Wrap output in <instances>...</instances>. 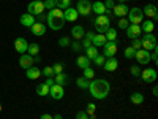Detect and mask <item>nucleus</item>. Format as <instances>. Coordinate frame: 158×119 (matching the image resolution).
Segmentation results:
<instances>
[{"mask_svg":"<svg viewBox=\"0 0 158 119\" xmlns=\"http://www.w3.org/2000/svg\"><path fill=\"white\" fill-rule=\"evenodd\" d=\"M109 90H111V86L106 79H92L89 83V92L94 99H98V100H103L109 95Z\"/></svg>","mask_w":158,"mask_h":119,"instance_id":"1","label":"nucleus"},{"mask_svg":"<svg viewBox=\"0 0 158 119\" xmlns=\"http://www.w3.org/2000/svg\"><path fill=\"white\" fill-rule=\"evenodd\" d=\"M48 25H49L52 30H60L63 25H65L63 10H60V8L49 10V13H48Z\"/></svg>","mask_w":158,"mask_h":119,"instance_id":"2","label":"nucleus"},{"mask_svg":"<svg viewBox=\"0 0 158 119\" xmlns=\"http://www.w3.org/2000/svg\"><path fill=\"white\" fill-rule=\"evenodd\" d=\"M94 25H95V29L98 30V33H106V30L111 27V19L106 15H100L94 21Z\"/></svg>","mask_w":158,"mask_h":119,"instance_id":"3","label":"nucleus"},{"mask_svg":"<svg viewBox=\"0 0 158 119\" xmlns=\"http://www.w3.org/2000/svg\"><path fill=\"white\" fill-rule=\"evenodd\" d=\"M155 48H158L156 46V38H155V35H152V33H146L142 38H141V49H146V51H153Z\"/></svg>","mask_w":158,"mask_h":119,"instance_id":"4","label":"nucleus"},{"mask_svg":"<svg viewBox=\"0 0 158 119\" xmlns=\"http://www.w3.org/2000/svg\"><path fill=\"white\" fill-rule=\"evenodd\" d=\"M142 21H144V13H142L141 8L135 7V8H130V10H128V22L139 25Z\"/></svg>","mask_w":158,"mask_h":119,"instance_id":"5","label":"nucleus"},{"mask_svg":"<svg viewBox=\"0 0 158 119\" xmlns=\"http://www.w3.org/2000/svg\"><path fill=\"white\" fill-rule=\"evenodd\" d=\"M27 13L32 16H40L44 13V5H43V0H33V2L29 3L27 7Z\"/></svg>","mask_w":158,"mask_h":119,"instance_id":"6","label":"nucleus"},{"mask_svg":"<svg viewBox=\"0 0 158 119\" xmlns=\"http://www.w3.org/2000/svg\"><path fill=\"white\" fill-rule=\"evenodd\" d=\"M76 10L81 16H89L92 13V2L90 0H77Z\"/></svg>","mask_w":158,"mask_h":119,"instance_id":"7","label":"nucleus"},{"mask_svg":"<svg viewBox=\"0 0 158 119\" xmlns=\"http://www.w3.org/2000/svg\"><path fill=\"white\" fill-rule=\"evenodd\" d=\"M117 52V42H106L103 45V56L104 57H114Z\"/></svg>","mask_w":158,"mask_h":119,"instance_id":"8","label":"nucleus"},{"mask_svg":"<svg viewBox=\"0 0 158 119\" xmlns=\"http://www.w3.org/2000/svg\"><path fill=\"white\" fill-rule=\"evenodd\" d=\"M49 95L54 99V100H60V99H63V95H65V89H63V86H60V84H52V86L49 87Z\"/></svg>","mask_w":158,"mask_h":119,"instance_id":"9","label":"nucleus"},{"mask_svg":"<svg viewBox=\"0 0 158 119\" xmlns=\"http://www.w3.org/2000/svg\"><path fill=\"white\" fill-rule=\"evenodd\" d=\"M142 13H144V16H147L149 19H153V21L158 19V11H156V7L153 3H147L142 8Z\"/></svg>","mask_w":158,"mask_h":119,"instance_id":"10","label":"nucleus"},{"mask_svg":"<svg viewBox=\"0 0 158 119\" xmlns=\"http://www.w3.org/2000/svg\"><path fill=\"white\" fill-rule=\"evenodd\" d=\"M33 64H35V59L32 56H29L27 52H25V54H21V59H19V67L21 68L27 70V68L33 67Z\"/></svg>","mask_w":158,"mask_h":119,"instance_id":"11","label":"nucleus"},{"mask_svg":"<svg viewBox=\"0 0 158 119\" xmlns=\"http://www.w3.org/2000/svg\"><path fill=\"white\" fill-rule=\"evenodd\" d=\"M77 16H79V13L73 7H68L67 10H63V19L67 21V22H74L77 19Z\"/></svg>","mask_w":158,"mask_h":119,"instance_id":"12","label":"nucleus"},{"mask_svg":"<svg viewBox=\"0 0 158 119\" xmlns=\"http://www.w3.org/2000/svg\"><path fill=\"white\" fill-rule=\"evenodd\" d=\"M27 48H29V43H27V40L19 37L15 40V49L19 52V54H25L27 52Z\"/></svg>","mask_w":158,"mask_h":119,"instance_id":"13","label":"nucleus"},{"mask_svg":"<svg viewBox=\"0 0 158 119\" xmlns=\"http://www.w3.org/2000/svg\"><path fill=\"white\" fill-rule=\"evenodd\" d=\"M135 57H136V60H138L139 64L146 65V64H149V62H150V52H149V51H146V49H138Z\"/></svg>","mask_w":158,"mask_h":119,"instance_id":"14","label":"nucleus"},{"mask_svg":"<svg viewBox=\"0 0 158 119\" xmlns=\"http://www.w3.org/2000/svg\"><path fill=\"white\" fill-rule=\"evenodd\" d=\"M139 76H141L146 83H153L155 79H156V70H155V68H146L144 72H141Z\"/></svg>","mask_w":158,"mask_h":119,"instance_id":"15","label":"nucleus"},{"mask_svg":"<svg viewBox=\"0 0 158 119\" xmlns=\"http://www.w3.org/2000/svg\"><path fill=\"white\" fill-rule=\"evenodd\" d=\"M125 30H127V37L131 38V40H133V38H139V35L142 33L141 27H139V25H136V24H130Z\"/></svg>","mask_w":158,"mask_h":119,"instance_id":"16","label":"nucleus"},{"mask_svg":"<svg viewBox=\"0 0 158 119\" xmlns=\"http://www.w3.org/2000/svg\"><path fill=\"white\" fill-rule=\"evenodd\" d=\"M117 67H118V60L115 59V56L114 57H108L106 60H104V64H103V68L106 72H114V70H117Z\"/></svg>","mask_w":158,"mask_h":119,"instance_id":"17","label":"nucleus"},{"mask_svg":"<svg viewBox=\"0 0 158 119\" xmlns=\"http://www.w3.org/2000/svg\"><path fill=\"white\" fill-rule=\"evenodd\" d=\"M114 15L115 16H118V18H125L127 15H128V7L125 5V3H117V5H114Z\"/></svg>","mask_w":158,"mask_h":119,"instance_id":"18","label":"nucleus"},{"mask_svg":"<svg viewBox=\"0 0 158 119\" xmlns=\"http://www.w3.org/2000/svg\"><path fill=\"white\" fill-rule=\"evenodd\" d=\"M30 30H32V33L36 35V37H43V35L46 33V25H44L43 22H35L32 27H30Z\"/></svg>","mask_w":158,"mask_h":119,"instance_id":"19","label":"nucleus"},{"mask_svg":"<svg viewBox=\"0 0 158 119\" xmlns=\"http://www.w3.org/2000/svg\"><path fill=\"white\" fill-rule=\"evenodd\" d=\"M108 40L106 37H104V33H95L94 38H92V46H95V48H103V45L106 43Z\"/></svg>","mask_w":158,"mask_h":119,"instance_id":"20","label":"nucleus"},{"mask_svg":"<svg viewBox=\"0 0 158 119\" xmlns=\"http://www.w3.org/2000/svg\"><path fill=\"white\" fill-rule=\"evenodd\" d=\"M139 27H141L142 33H152V32H153V29H155V22H153V21H150V19L142 21V22L139 24Z\"/></svg>","mask_w":158,"mask_h":119,"instance_id":"21","label":"nucleus"},{"mask_svg":"<svg viewBox=\"0 0 158 119\" xmlns=\"http://www.w3.org/2000/svg\"><path fill=\"white\" fill-rule=\"evenodd\" d=\"M92 13H95L97 16H100V15H104V13H106V8H104V3H103V2H100V0L94 2V3H92Z\"/></svg>","mask_w":158,"mask_h":119,"instance_id":"22","label":"nucleus"},{"mask_svg":"<svg viewBox=\"0 0 158 119\" xmlns=\"http://www.w3.org/2000/svg\"><path fill=\"white\" fill-rule=\"evenodd\" d=\"M19 21H21V24L24 25V27H32V25L36 22V21H35V16L29 15V13H25V15H22Z\"/></svg>","mask_w":158,"mask_h":119,"instance_id":"23","label":"nucleus"},{"mask_svg":"<svg viewBox=\"0 0 158 119\" xmlns=\"http://www.w3.org/2000/svg\"><path fill=\"white\" fill-rule=\"evenodd\" d=\"M71 35H73V38L76 40H82L84 38V35H85V32H84V27L82 25H74V27L71 29Z\"/></svg>","mask_w":158,"mask_h":119,"instance_id":"24","label":"nucleus"},{"mask_svg":"<svg viewBox=\"0 0 158 119\" xmlns=\"http://www.w3.org/2000/svg\"><path fill=\"white\" fill-rule=\"evenodd\" d=\"M25 76H27L29 79H38L40 76H41V70L36 68V67H30V68H27Z\"/></svg>","mask_w":158,"mask_h":119,"instance_id":"25","label":"nucleus"},{"mask_svg":"<svg viewBox=\"0 0 158 119\" xmlns=\"http://www.w3.org/2000/svg\"><path fill=\"white\" fill-rule=\"evenodd\" d=\"M76 65L81 70H84V68H87V67H90V60L85 57V56H79L77 57V60H76Z\"/></svg>","mask_w":158,"mask_h":119,"instance_id":"26","label":"nucleus"},{"mask_svg":"<svg viewBox=\"0 0 158 119\" xmlns=\"http://www.w3.org/2000/svg\"><path fill=\"white\" fill-rule=\"evenodd\" d=\"M67 81H68V76L65 75L63 72H62V73H57V75H54V83H56V84L65 86V84H67Z\"/></svg>","mask_w":158,"mask_h":119,"instance_id":"27","label":"nucleus"},{"mask_svg":"<svg viewBox=\"0 0 158 119\" xmlns=\"http://www.w3.org/2000/svg\"><path fill=\"white\" fill-rule=\"evenodd\" d=\"M98 56V48H95V46H90V48H87L85 49V57L92 62L95 57Z\"/></svg>","mask_w":158,"mask_h":119,"instance_id":"28","label":"nucleus"},{"mask_svg":"<svg viewBox=\"0 0 158 119\" xmlns=\"http://www.w3.org/2000/svg\"><path fill=\"white\" fill-rule=\"evenodd\" d=\"M130 99H131V103L133 105H142L144 103V95L141 94V92H133Z\"/></svg>","mask_w":158,"mask_h":119,"instance_id":"29","label":"nucleus"},{"mask_svg":"<svg viewBox=\"0 0 158 119\" xmlns=\"http://www.w3.org/2000/svg\"><path fill=\"white\" fill-rule=\"evenodd\" d=\"M36 94H38V95H41V97L48 95V94H49V86H48L46 83L38 84V86H36Z\"/></svg>","mask_w":158,"mask_h":119,"instance_id":"30","label":"nucleus"},{"mask_svg":"<svg viewBox=\"0 0 158 119\" xmlns=\"http://www.w3.org/2000/svg\"><path fill=\"white\" fill-rule=\"evenodd\" d=\"M27 54L32 56V57L38 56V54H40V45H38V43H32V45H29V48H27Z\"/></svg>","mask_w":158,"mask_h":119,"instance_id":"31","label":"nucleus"},{"mask_svg":"<svg viewBox=\"0 0 158 119\" xmlns=\"http://www.w3.org/2000/svg\"><path fill=\"white\" fill-rule=\"evenodd\" d=\"M104 37H106L108 42H117V32H115V29H112V27H109V29L106 30Z\"/></svg>","mask_w":158,"mask_h":119,"instance_id":"32","label":"nucleus"},{"mask_svg":"<svg viewBox=\"0 0 158 119\" xmlns=\"http://www.w3.org/2000/svg\"><path fill=\"white\" fill-rule=\"evenodd\" d=\"M54 3H56V8L67 10L68 7H71V0H54Z\"/></svg>","mask_w":158,"mask_h":119,"instance_id":"33","label":"nucleus"},{"mask_svg":"<svg viewBox=\"0 0 158 119\" xmlns=\"http://www.w3.org/2000/svg\"><path fill=\"white\" fill-rule=\"evenodd\" d=\"M89 79H85L84 76H81V78H77L76 79V86L79 87V89H89Z\"/></svg>","mask_w":158,"mask_h":119,"instance_id":"34","label":"nucleus"},{"mask_svg":"<svg viewBox=\"0 0 158 119\" xmlns=\"http://www.w3.org/2000/svg\"><path fill=\"white\" fill-rule=\"evenodd\" d=\"M82 72H84V73H82V76H84L85 79H89V81H90V79H94V76H95V72H94V70H92L90 67H87V68H84Z\"/></svg>","mask_w":158,"mask_h":119,"instance_id":"35","label":"nucleus"},{"mask_svg":"<svg viewBox=\"0 0 158 119\" xmlns=\"http://www.w3.org/2000/svg\"><path fill=\"white\" fill-rule=\"evenodd\" d=\"M135 56H136V49L131 48V46H128V48L125 49V57H127V59H135Z\"/></svg>","mask_w":158,"mask_h":119,"instance_id":"36","label":"nucleus"},{"mask_svg":"<svg viewBox=\"0 0 158 119\" xmlns=\"http://www.w3.org/2000/svg\"><path fill=\"white\" fill-rule=\"evenodd\" d=\"M41 75H44L46 78H54V70H52V67H44L43 70H41Z\"/></svg>","mask_w":158,"mask_h":119,"instance_id":"37","label":"nucleus"},{"mask_svg":"<svg viewBox=\"0 0 158 119\" xmlns=\"http://www.w3.org/2000/svg\"><path fill=\"white\" fill-rule=\"evenodd\" d=\"M128 25H130V22H128V19H125V18H120V19H118V22H117V27L118 29H127L128 27Z\"/></svg>","mask_w":158,"mask_h":119,"instance_id":"38","label":"nucleus"},{"mask_svg":"<svg viewBox=\"0 0 158 119\" xmlns=\"http://www.w3.org/2000/svg\"><path fill=\"white\" fill-rule=\"evenodd\" d=\"M104 60H106V57H104V56H97L94 60H92V62H94L95 65H97V67H103V64H104Z\"/></svg>","mask_w":158,"mask_h":119,"instance_id":"39","label":"nucleus"},{"mask_svg":"<svg viewBox=\"0 0 158 119\" xmlns=\"http://www.w3.org/2000/svg\"><path fill=\"white\" fill-rule=\"evenodd\" d=\"M43 5H44V10H54L56 8L54 0H43Z\"/></svg>","mask_w":158,"mask_h":119,"instance_id":"40","label":"nucleus"},{"mask_svg":"<svg viewBox=\"0 0 158 119\" xmlns=\"http://www.w3.org/2000/svg\"><path fill=\"white\" fill-rule=\"evenodd\" d=\"M52 70H54V73H56V75H57V73H62V72H63V64L56 62L54 65H52Z\"/></svg>","mask_w":158,"mask_h":119,"instance_id":"41","label":"nucleus"},{"mask_svg":"<svg viewBox=\"0 0 158 119\" xmlns=\"http://www.w3.org/2000/svg\"><path fill=\"white\" fill-rule=\"evenodd\" d=\"M70 46H71L73 52H81V49H82V46H81L79 42H73V43H70Z\"/></svg>","mask_w":158,"mask_h":119,"instance_id":"42","label":"nucleus"},{"mask_svg":"<svg viewBox=\"0 0 158 119\" xmlns=\"http://www.w3.org/2000/svg\"><path fill=\"white\" fill-rule=\"evenodd\" d=\"M81 46H82V48H85V49H87V48H90V46H92V40H90L89 37H85V35H84V38H82V45H81Z\"/></svg>","mask_w":158,"mask_h":119,"instance_id":"43","label":"nucleus"},{"mask_svg":"<svg viewBox=\"0 0 158 119\" xmlns=\"http://www.w3.org/2000/svg\"><path fill=\"white\" fill-rule=\"evenodd\" d=\"M59 45L63 46V48H65V46H70V38H68V37H62V38L59 40Z\"/></svg>","mask_w":158,"mask_h":119,"instance_id":"44","label":"nucleus"},{"mask_svg":"<svg viewBox=\"0 0 158 119\" xmlns=\"http://www.w3.org/2000/svg\"><path fill=\"white\" fill-rule=\"evenodd\" d=\"M131 48H135L136 51L141 49V38H133V43H131Z\"/></svg>","mask_w":158,"mask_h":119,"instance_id":"45","label":"nucleus"},{"mask_svg":"<svg viewBox=\"0 0 158 119\" xmlns=\"http://www.w3.org/2000/svg\"><path fill=\"white\" fill-rule=\"evenodd\" d=\"M95 110H97V107H95V103H89L87 105V114H95Z\"/></svg>","mask_w":158,"mask_h":119,"instance_id":"46","label":"nucleus"},{"mask_svg":"<svg viewBox=\"0 0 158 119\" xmlns=\"http://www.w3.org/2000/svg\"><path fill=\"white\" fill-rule=\"evenodd\" d=\"M130 70H131V75H133V76H139V75H141V70H139L138 65H133Z\"/></svg>","mask_w":158,"mask_h":119,"instance_id":"47","label":"nucleus"},{"mask_svg":"<svg viewBox=\"0 0 158 119\" xmlns=\"http://www.w3.org/2000/svg\"><path fill=\"white\" fill-rule=\"evenodd\" d=\"M104 3V8H106V10H112L114 8V0H106V2H103Z\"/></svg>","mask_w":158,"mask_h":119,"instance_id":"48","label":"nucleus"},{"mask_svg":"<svg viewBox=\"0 0 158 119\" xmlns=\"http://www.w3.org/2000/svg\"><path fill=\"white\" fill-rule=\"evenodd\" d=\"M76 119H89V114H87L85 111H77Z\"/></svg>","mask_w":158,"mask_h":119,"instance_id":"49","label":"nucleus"},{"mask_svg":"<svg viewBox=\"0 0 158 119\" xmlns=\"http://www.w3.org/2000/svg\"><path fill=\"white\" fill-rule=\"evenodd\" d=\"M46 84H48L49 87H51L52 84H56V83H54V78H46Z\"/></svg>","mask_w":158,"mask_h":119,"instance_id":"50","label":"nucleus"},{"mask_svg":"<svg viewBox=\"0 0 158 119\" xmlns=\"http://www.w3.org/2000/svg\"><path fill=\"white\" fill-rule=\"evenodd\" d=\"M40 119H54V117H52V114H41V117H40Z\"/></svg>","mask_w":158,"mask_h":119,"instance_id":"51","label":"nucleus"},{"mask_svg":"<svg viewBox=\"0 0 158 119\" xmlns=\"http://www.w3.org/2000/svg\"><path fill=\"white\" fill-rule=\"evenodd\" d=\"M94 35H95L94 32H87V33H85V37H89L90 40H92V38H94Z\"/></svg>","mask_w":158,"mask_h":119,"instance_id":"52","label":"nucleus"},{"mask_svg":"<svg viewBox=\"0 0 158 119\" xmlns=\"http://www.w3.org/2000/svg\"><path fill=\"white\" fill-rule=\"evenodd\" d=\"M153 95H155V97H156V95H158V87H156V86H155V87H153Z\"/></svg>","mask_w":158,"mask_h":119,"instance_id":"53","label":"nucleus"},{"mask_svg":"<svg viewBox=\"0 0 158 119\" xmlns=\"http://www.w3.org/2000/svg\"><path fill=\"white\" fill-rule=\"evenodd\" d=\"M52 117H54V119H62V116L57 113V114H54V116H52Z\"/></svg>","mask_w":158,"mask_h":119,"instance_id":"54","label":"nucleus"},{"mask_svg":"<svg viewBox=\"0 0 158 119\" xmlns=\"http://www.w3.org/2000/svg\"><path fill=\"white\" fill-rule=\"evenodd\" d=\"M89 119H97V116L95 114H89Z\"/></svg>","mask_w":158,"mask_h":119,"instance_id":"55","label":"nucleus"},{"mask_svg":"<svg viewBox=\"0 0 158 119\" xmlns=\"http://www.w3.org/2000/svg\"><path fill=\"white\" fill-rule=\"evenodd\" d=\"M118 2H120V3H125V2H128V0H118Z\"/></svg>","mask_w":158,"mask_h":119,"instance_id":"56","label":"nucleus"},{"mask_svg":"<svg viewBox=\"0 0 158 119\" xmlns=\"http://www.w3.org/2000/svg\"><path fill=\"white\" fill-rule=\"evenodd\" d=\"M0 113H2V103H0Z\"/></svg>","mask_w":158,"mask_h":119,"instance_id":"57","label":"nucleus"}]
</instances>
